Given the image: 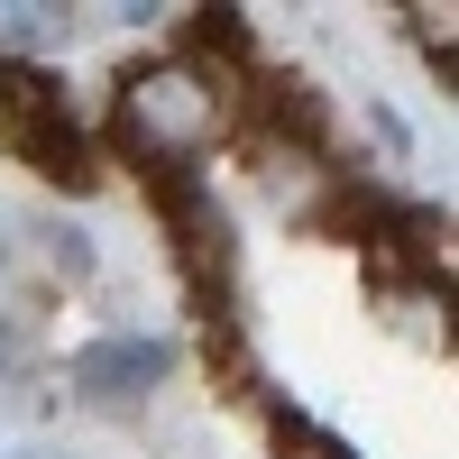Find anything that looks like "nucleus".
I'll return each instance as SVG.
<instances>
[{
  "label": "nucleus",
  "instance_id": "nucleus-5",
  "mask_svg": "<svg viewBox=\"0 0 459 459\" xmlns=\"http://www.w3.org/2000/svg\"><path fill=\"white\" fill-rule=\"evenodd\" d=\"M56 37H74V0H0V56H47Z\"/></svg>",
  "mask_w": 459,
  "mask_h": 459
},
{
  "label": "nucleus",
  "instance_id": "nucleus-1",
  "mask_svg": "<svg viewBox=\"0 0 459 459\" xmlns=\"http://www.w3.org/2000/svg\"><path fill=\"white\" fill-rule=\"evenodd\" d=\"M230 120H239V92L194 74L184 56H147L110 92V147L138 175H203V157L230 138Z\"/></svg>",
  "mask_w": 459,
  "mask_h": 459
},
{
  "label": "nucleus",
  "instance_id": "nucleus-3",
  "mask_svg": "<svg viewBox=\"0 0 459 459\" xmlns=\"http://www.w3.org/2000/svg\"><path fill=\"white\" fill-rule=\"evenodd\" d=\"M0 147H10L37 184H56V194H92V184H101V147H92V129L74 120V110H47V120L0 129Z\"/></svg>",
  "mask_w": 459,
  "mask_h": 459
},
{
  "label": "nucleus",
  "instance_id": "nucleus-4",
  "mask_svg": "<svg viewBox=\"0 0 459 459\" xmlns=\"http://www.w3.org/2000/svg\"><path fill=\"white\" fill-rule=\"evenodd\" d=\"M166 56H184L194 74H212V83L239 92L257 74V28H248V10H184V28H175Z\"/></svg>",
  "mask_w": 459,
  "mask_h": 459
},
{
  "label": "nucleus",
  "instance_id": "nucleus-2",
  "mask_svg": "<svg viewBox=\"0 0 459 459\" xmlns=\"http://www.w3.org/2000/svg\"><path fill=\"white\" fill-rule=\"evenodd\" d=\"M175 377V350L166 340H147V331H110V340H83V350L65 359V386H74V404H101V413H129V404H147Z\"/></svg>",
  "mask_w": 459,
  "mask_h": 459
},
{
  "label": "nucleus",
  "instance_id": "nucleus-6",
  "mask_svg": "<svg viewBox=\"0 0 459 459\" xmlns=\"http://www.w3.org/2000/svg\"><path fill=\"white\" fill-rule=\"evenodd\" d=\"M47 110H74V92L56 83L47 65H28V56H0V129H19V120H47Z\"/></svg>",
  "mask_w": 459,
  "mask_h": 459
},
{
  "label": "nucleus",
  "instance_id": "nucleus-8",
  "mask_svg": "<svg viewBox=\"0 0 459 459\" xmlns=\"http://www.w3.org/2000/svg\"><path fill=\"white\" fill-rule=\"evenodd\" d=\"M10 459H65V450H47V441H37V450H10Z\"/></svg>",
  "mask_w": 459,
  "mask_h": 459
},
{
  "label": "nucleus",
  "instance_id": "nucleus-7",
  "mask_svg": "<svg viewBox=\"0 0 459 459\" xmlns=\"http://www.w3.org/2000/svg\"><path fill=\"white\" fill-rule=\"evenodd\" d=\"M37 239H47V266H56V276H74V285H92V239H83V230H74V221H47V230H37Z\"/></svg>",
  "mask_w": 459,
  "mask_h": 459
}]
</instances>
